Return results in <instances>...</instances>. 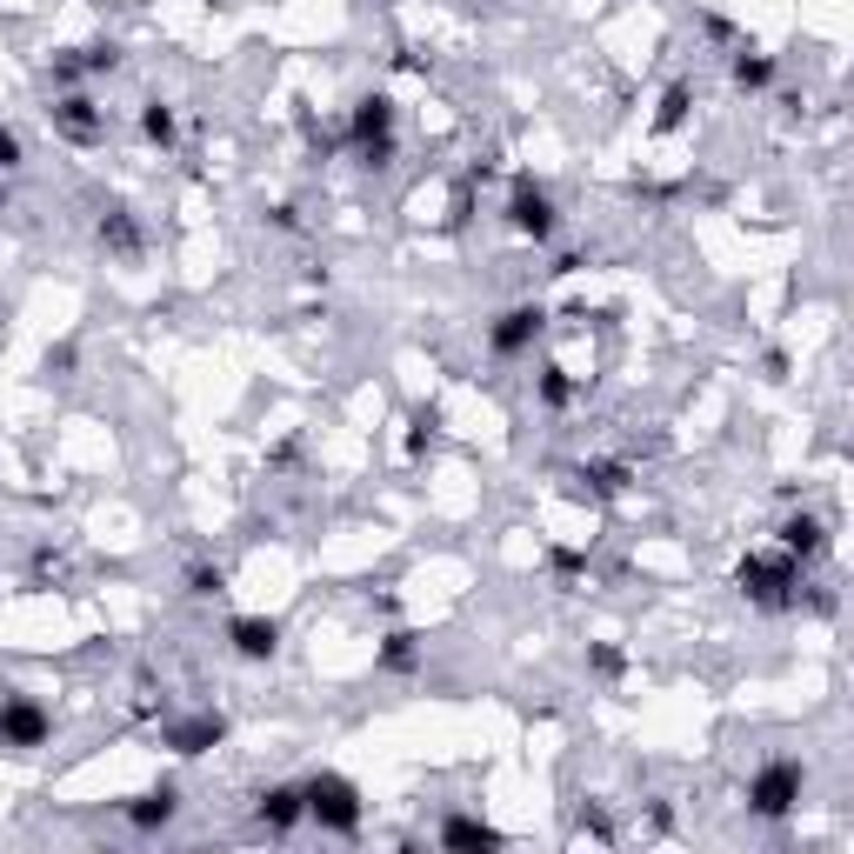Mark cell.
Instances as JSON below:
<instances>
[{"label": "cell", "mask_w": 854, "mask_h": 854, "mask_svg": "<svg viewBox=\"0 0 854 854\" xmlns=\"http://www.w3.org/2000/svg\"><path fill=\"white\" fill-rule=\"evenodd\" d=\"M414 661H421V655H414V635H387V641H381V668H387V675H408Z\"/></svg>", "instance_id": "20"}, {"label": "cell", "mask_w": 854, "mask_h": 854, "mask_svg": "<svg viewBox=\"0 0 854 854\" xmlns=\"http://www.w3.org/2000/svg\"><path fill=\"white\" fill-rule=\"evenodd\" d=\"M548 561H554V575H561V581H575V575H588V554H575V548H554Z\"/></svg>", "instance_id": "25"}, {"label": "cell", "mask_w": 854, "mask_h": 854, "mask_svg": "<svg viewBox=\"0 0 854 854\" xmlns=\"http://www.w3.org/2000/svg\"><path fill=\"white\" fill-rule=\"evenodd\" d=\"M261 822H267L274 835L301 828V822H307V802H301V788H267V795H261Z\"/></svg>", "instance_id": "13"}, {"label": "cell", "mask_w": 854, "mask_h": 854, "mask_svg": "<svg viewBox=\"0 0 854 854\" xmlns=\"http://www.w3.org/2000/svg\"><path fill=\"white\" fill-rule=\"evenodd\" d=\"M94 234H100V247H107V254H120V261H134V254L147 247V234H140V220H134V207H127V200H107Z\"/></svg>", "instance_id": "8"}, {"label": "cell", "mask_w": 854, "mask_h": 854, "mask_svg": "<svg viewBox=\"0 0 854 854\" xmlns=\"http://www.w3.org/2000/svg\"><path fill=\"white\" fill-rule=\"evenodd\" d=\"M441 848H501V828H488L474 815H448L441 822Z\"/></svg>", "instance_id": "14"}, {"label": "cell", "mask_w": 854, "mask_h": 854, "mask_svg": "<svg viewBox=\"0 0 854 854\" xmlns=\"http://www.w3.org/2000/svg\"><path fill=\"white\" fill-rule=\"evenodd\" d=\"M220 735H227V722H220V715H200V722H180V728H174L167 742H174L180 755H200V748H214Z\"/></svg>", "instance_id": "15"}, {"label": "cell", "mask_w": 854, "mask_h": 854, "mask_svg": "<svg viewBox=\"0 0 854 854\" xmlns=\"http://www.w3.org/2000/svg\"><path fill=\"white\" fill-rule=\"evenodd\" d=\"M434 428H441V414H434V408H421V414L408 421V454H428V448H434Z\"/></svg>", "instance_id": "23"}, {"label": "cell", "mask_w": 854, "mask_h": 854, "mask_svg": "<svg viewBox=\"0 0 854 854\" xmlns=\"http://www.w3.org/2000/svg\"><path fill=\"white\" fill-rule=\"evenodd\" d=\"M581 481H595V494H621L628 488V468L621 461H595V468H581Z\"/></svg>", "instance_id": "22"}, {"label": "cell", "mask_w": 854, "mask_h": 854, "mask_svg": "<svg viewBox=\"0 0 854 854\" xmlns=\"http://www.w3.org/2000/svg\"><path fill=\"white\" fill-rule=\"evenodd\" d=\"M301 802H307V822H321L327 835H354L361 828V788L347 775H314L301 788Z\"/></svg>", "instance_id": "2"}, {"label": "cell", "mask_w": 854, "mask_h": 854, "mask_svg": "<svg viewBox=\"0 0 854 854\" xmlns=\"http://www.w3.org/2000/svg\"><path fill=\"white\" fill-rule=\"evenodd\" d=\"M13 167H20V134L0 127V174H13Z\"/></svg>", "instance_id": "26"}, {"label": "cell", "mask_w": 854, "mask_h": 854, "mask_svg": "<svg viewBox=\"0 0 854 854\" xmlns=\"http://www.w3.org/2000/svg\"><path fill=\"white\" fill-rule=\"evenodd\" d=\"M541 327H548V314H541L534 301H528V307H508V314L488 327V347H494L501 361H514V354H528V347L541 341Z\"/></svg>", "instance_id": "7"}, {"label": "cell", "mask_w": 854, "mask_h": 854, "mask_svg": "<svg viewBox=\"0 0 854 854\" xmlns=\"http://www.w3.org/2000/svg\"><path fill=\"white\" fill-rule=\"evenodd\" d=\"M187 595H200V601L214 595V601H220V595H227V568H214V561H194V568H187Z\"/></svg>", "instance_id": "18"}, {"label": "cell", "mask_w": 854, "mask_h": 854, "mask_svg": "<svg viewBox=\"0 0 854 854\" xmlns=\"http://www.w3.org/2000/svg\"><path fill=\"white\" fill-rule=\"evenodd\" d=\"M53 127H60L67 140H80V147H87V140H100V134H107V114H100L87 94H67V100L53 107Z\"/></svg>", "instance_id": "10"}, {"label": "cell", "mask_w": 854, "mask_h": 854, "mask_svg": "<svg viewBox=\"0 0 854 854\" xmlns=\"http://www.w3.org/2000/svg\"><path fill=\"white\" fill-rule=\"evenodd\" d=\"M588 668H595L601 681H615V675L628 668V655H621V648H588Z\"/></svg>", "instance_id": "24"}, {"label": "cell", "mask_w": 854, "mask_h": 854, "mask_svg": "<svg viewBox=\"0 0 854 854\" xmlns=\"http://www.w3.org/2000/svg\"><path fill=\"white\" fill-rule=\"evenodd\" d=\"M688 100H695L688 87H668V94H661V114H655V134H675V127L688 120Z\"/></svg>", "instance_id": "19"}, {"label": "cell", "mask_w": 854, "mask_h": 854, "mask_svg": "<svg viewBox=\"0 0 854 854\" xmlns=\"http://www.w3.org/2000/svg\"><path fill=\"white\" fill-rule=\"evenodd\" d=\"M534 394H541V408H568V401H575V381H568L561 367H548V374L534 381Z\"/></svg>", "instance_id": "21"}, {"label": "cell", "mask_w": 854, "mask_h": 854, "mask_svg": "<svg viewBox=\"0 0 854 854\" xmlns=\"http://www.w3.org/2000/svg\"><path fill=\"white\" fill-rule=\"evenodd\" d=\"M180 815V795H174V782H160V788H147L140 802H127V822L140 828V835H154V828H167Z\"/></svg>", "instance_id": "12"}, {"label": "cell", "mask_w": 854, "mask_h": 854, "mask_svg": "<svg viewBox=\"0 0 854 854\" xmlns=\"http://www.w3.org/2000/svg\"><path fill=\"white\" fill-rule=\"evenodd\" d=\"M227 641L241 661H274L281 655V621H261V615H234L227 621Z\"/></svg>", "instance_id": "9"}, {"label": "cell", "mask_w": 854, "mask_h": 854, "mask_svg": "<svg viewBox=\"0 0 854 854\" xmlns=\"http://www.w3.org/2000/svg\"><path fill=\"white\" fill-rule=\"evenodd\" d=\"M802 788H808L802 762H768V768L748 782V815H762V822H782V815H795Z\"/></svg>", "instance_id": "4"}, {"label": "cell", "mask_w": 854, "mask_h": 854, "mask_svg": "<svg viewBox=\"0 0 854 854\" xmlns=\"http://www.w3.org/2000/svg\"><path fill=\"white\" fill-rule=\"evenodd\" d=\"M140 134H147L154 147H174V107H167V100H147V107H140Z\"/></svg>", "instance_id": "17"}, {"label": "cell", "mask_w": 854, "mask_h": 854, "mask_svg": "<svg viewBox=\"0 0 854 854\" xmlns=\"http://www.w3.org/2000/svg\"><path fill=\"white\" fill-rule=\"evenodd\" d=\"M347 147H354L361 167H387V160H394V100H387V94L354 100V114H347Z\"/></svg>", "instance_id": "1"}, {"label": "cell", "mask_w": 854, "mask_h": 854, "mask_svg": "<svg viewBox=\"0 0 854 854\" xmlns=\"http://www.w3.org/2000/svg\"><path fill=\"white\" fill-rule=\"evenodd\" d=\"M508 227H514L521 241L548 247V241H554V227H561V214H554L548 187H534V180H514V200H508Z\"/></svg>", "instance_id": "5"}, {"label": "cell", "mask_w": 854, "mask_h": 854, "mask_svg": "<svg viewBox=\"0 0 854 854\" xmlns=\"http://www.w3.org/2000/svg\"><path fill=\"white\" fill-rule=\"evenodd\" d=\"M768 80H775V60H768V53H748V47H742V53H735V87H755V94H762Z\"/></svg>", "instance_id": "16"}, {"label": "cell", "mask_w": 854, "mask_h": 854, "mask_svg": "<svg viewBox=\"0 0 854 854\" xmlns=\"http://www.w3.org/2000/svg\"><path fill=\"white\" fill-rule=\"evenodd\" d=\"M47 735H53V715H47L33 695H7V701H0V748L27 755V748H40Z\"/></svg>", "instance_id": "6"}, {"label": "cell", "mask_w": 854, "mask_h": 854, "mask_svg": "<svg viewBox=\"0 0 854 854\" xmlns=\"http://www.w3.org/2000/svg\"><path fill=\"white\" fill-rule=\"evenodd\" d=\"M735 581H742V595L762 601V608H795V601H802V595H795V588H802V561H788V554H782V561L748 554Z\"/></svg>", "instance_id": "3"}, {"label": "cell", "mask_w": 854, "mask_h": 854, "mask_svg": "<svg viewBox=\"0 0 854 854\" xmlns=\"http://www.w3.org/2000/svg\"><path fill=\"white\" fill-rule=\"evenodd\" d=\"M782 554H788V561H822V554H828V521H822V514H795V521L782 528Z\"/></svg>", "instance_id": "11"}]
</instances>
